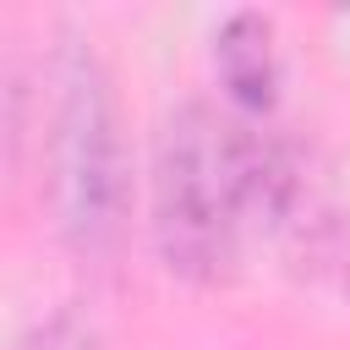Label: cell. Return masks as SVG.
Instances as JSON below:
<instances>
[{
  "instance_id": "cell-2",
  "label": "cell",
  "mask_w": 350,
  "mask_h": 350,
  "mask_svg": "<svg viewBox=\"0 0 350 350\" xmlns=\"http://www.w3.org/2000/svg\"><path fill=\"white\" fill-rule=\"evenodd\" d=\"M55 197L60 224L82 252H104L120 230L126 180H120V137L115 104L98 60L71 49L60 66V104H55Z\"/></svg>"
},
{
  "instance_id": "cell-3",
  "label": "cell",
  "mask_w": 350,
  "mask_h": 350,
  "mask_svg": "<svg viewBox=\"0 0 350 350\" xmlns=\"http://www.w3.org/2000/svg\"><path fill=\"white\" fill-rule=\"evenodd\" d=\"M219 77L252 109H262L273 98V27L262 16L241 11V16L224 22V33H219Z\"/></svg>"
},
{
  "instance_id": "cell-1",
  "label": "cell",
  "mask_w": 350,
  "mask_h": 350,
  "mask_svg": "<svg viewBox=\"0 0 350 350\" xmlns=\"http://www.w3.org/2000/svg\"><path fill=\"white\" fill-rule=\"evenodd\" d=\"M262 148L208 104H186L180 115H170L153 159V230L164 262L186 279L230 273L241 208L262 197Z\"/></svg>"
}]
</instances>
